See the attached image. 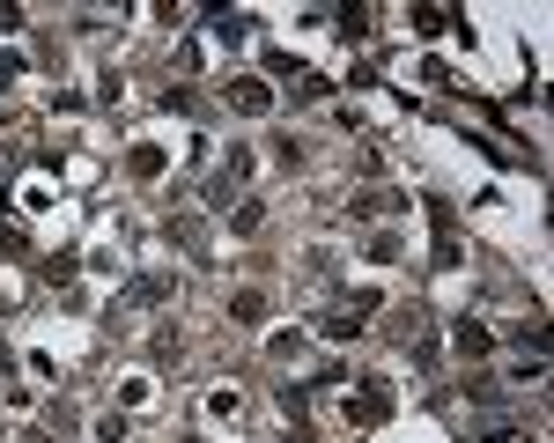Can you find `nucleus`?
Listing matches in <instances>:
<instances>
[{"instance_id": "obj_1", "label": "nucleus", "mask_w": 554, "mask_h": 443, "mask_svg": "<svg viewBox=\"0 0 554 443\" xmlns=\"http://www.w3.org/2000/svg\"><path fill=\"white\" fill-rule=\"evenodd\" d=\"M370 311H377V296H355V303H340V311H326V333H333V340H355Z\"/></svg>"}, {"instance_id": "obj_2", "label": "nucleus", "mask_w": 554, "mask_h": 443, "mask_svg": "<svg viewBox=\"0 0 554 443\" xmlns=\"http://www.w3.org/2000/svg\"><path fill=\"white\" fill-rule=\"evenodd\" d=\"M229 104H237V111H266V104H274V89H266L259 74H237V82H229Z\"/></svg>"}, {"instance_id": "obj_3", "label": "nucleus", "mask_w": 554, "mask_h": 443, "mask_svg": "<svg viewBox=\"0 0 554 443\" xmlns=\"http://www.w3.org/2000/svg\"><path fill=\"white\" fill-rule=\"evenodd\" d=\"M488 348H495V333H488V325H473V318L458 325V355H466V362H473V355H488Z\"/></svg>"}, {"instance_id": "obj_4", "label": "nucleus", "mask_w": 554, "mask_h": 443, "mask_svg": "<svg viewBox=\"0 0 554 443\" xmlns=\"http://www.w3.org/2000/svg\"><path fill=\"white\" fill-rule=\"evenodd\" d=\"M414 30H422V37H436V30H451V8H422V15H414Z\"/></svg>"}]
</instances>
